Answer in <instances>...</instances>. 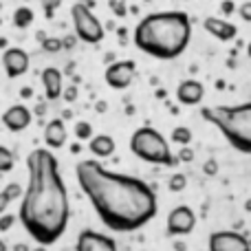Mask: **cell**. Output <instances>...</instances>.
I'll list each match as a JSON object with an SVG mask.
<instances>
[{"label":"cell","instance_id":"obj_1","mask_svg":"<svg viewBox=\"0 0 251 251\" xmlns=\"http://www.w3.org/2000/svg\"><path fill=\"white\" fill-rule=\"evenodd\" d=\"M75 174L95 214L110 231H139L159 212L154 190L141 178L113 172L95 159L79 161Z\"/></svg>","mask_w":251,"mask_h":251},{"label":"cell","instance_id":"obj_2","mask_svg":"<svg viewBox=\"0 0 251 251\" xmlns=\"http://www.w3.org/2000/svg\"><path fill=\"white\" fill-rule=\"evenodd\" d=\"M26 170L29 181L20 201L18 218L40 247H49L57 243L69 227V190L62 178L57 156L47 148H35L29 152Z\"/></svg>","mask_w":251,"mask_h":251},{"label":"cell","instance_id":"obj_3","mask_svg":"<svg viewBox=\"0 0 251 251\" xmlns=\"http://www.w3.org/2000/svg\"><path fill=\"white\" fill-rule=\"evenodd\" d=\"M134 47L156 60H176L192 40V20L185 11L148 13L134 26Z\"/></svg>","mask_w":251,"mask_h":251},{"label":"cell","instance_id":"obj_4","mask_svg":"<svg viewBox=\"0 0 251 251\" xmlns=\"http://www.w3.org/2000/svg\"><path fill=\"white\" fill-rule=\"evenodd\" d=\"M201 115L221 130L231 148L251 154V101L238 106H205Z\"/></svg>","mask_w":251,"mask_h":251},{"label":"cell","instance_id":"obj_5","mask_svg":"<svg viewBox=\"0 0 251 251\" xmlns=\"http://www.w3.org/2000/svg\"><path fill=\"white\" fill-rule=\"evenodd\" d=\"M130 150H132L134 156H139L146 163H154V165L176 163L172 150H170L168 139L156 128H150V126H141V128L134 130L132 137H130Z\"/></svg>","mask_w":251,"mask_h":251},{"label":"cell","instance_id":"obj_6","mask_svg":"<svg viewBox=\"0 0 251 251\" xmlns=\"http://www.w3.org/2000/svg\"><path fill=\"white\" fill-rule=\"evenodd\" d=\"M71 20H73V29L82 42L86 44H100L104 40L106 31L100 18L93 13V9L84 2H75L71 7Z\"/></svg>","mask_w":251,"mask_h":251},{"label":"cell","instance_id":"obj_7","mask_svg":"<svg viewBox=\"0 0 251 251\" xmlns=\"http://www.w3.org/2000/svg\"><path fill=\"white\" fill-rule=\"evenodd\" d=\"M196 227V214L190 205H176L172 212L168 214L165 221V234L170 238H178V236H190Z\"/></svg>","mask_w":251,"mask_h":251},{"label":"cell","instance_id":"obj_8","mask_svg":"<svg viewBox=\"0 0 251 251\" xmlns=\"http://www.w3.org/2000/svg\"><path fill=\"white\" fill-rule=\"evenodd\" d=\"M134 75H137V64L132 60H122V62H113L110 66H106L104 71V79L110 88L115 91H124L130 84L134 82Z\"/></svg>","mask_w":251,"mask_h":251},{"label":"cell","instance_id":"obj_9","mask_svg":"<svg viewBox=\"0 0 251 251\" xmlns=\"http://www.w3.org/2000/svg\"><path fill=\"white\" fill-rule=\"evenodd\" d=\"M209 251H251V243L245 234L234 229L214 231L209 236Z\"/></svg>","mask_w":251,"mask_h":251},{"label":"cell","instance_id":"obj_10","mask_svg":"<svg viewBox=\"0 0 251 251\" xmlns=\"http://www.w3.org/2000/svg\"><path fill=\"white\" fill-rule=\"evenodd\" d=\"M75 251H117L113 236L101 234L95 229H82L75 243Z\"/></svg>","mask_w":251,"mask_h":251},{"label":"cell","instance_id":"obj_11","mask_svg":"<svg viewBox=\"0 0 251 251\" xmlns=\"http://www.w3.org/2000/svg\"><path fill=\"white\" fill-rule=\"evenodd\" d=\"M29 53L25 49H18V47H9L7 51L2 53V66H4V73H7L9 79H16L22 77V75L29 71Z\"/></svg>","mask_w":251,"mask_h":251},{"label":"cell","instance_id":"obj_12","mask_svg":"<svg viewBox=\"0 0 251 251\" xmlns=\"http://www.w3.org/2000/svg\"><path fill=\"white\" fill-rule=\"evenodd\" d=\"M31 122H33V115L25 104H13L2 113L4 128L11 130V132H22V130L29 128Z\"/></svg>","mask_w":251,"mask_h":251},{"label":"cell","instance_id":"obj_13","mask_svg":"<svg viewBox=\"0 0 251 251\" xmlns=\"http://www.w3.org/2000/svg\"><path fill=\"white\" fill-rule=\"evenodd\" d=\"M203 29L207 31L212 38H216L218 42H231V40L238 35V29L236 25H231L229 20H223V18L209 16L203 20Z\"/></svg>","mask_w":251,"mask_h":251},{"label":"cell","instance_id":"obj_14","mask_svg":"<svg viewBox=\"0 0 251 251\" xmlns=\"http://www.w3.org/2000/svg\"><path fill=\"white\" fill-rule=\"evenodd\" d=\"M205 97V86L199 79H185L176 86V100L183 106H196Z\"/></svg>","mask_w":251,"mask_h":251},{"label":"cell","instance_id":"obj_15","mask_svg":"<svg viewBox=\"0 0 251 251\" xmlns=\"http://www.w3.org/2000/svg\"><path fill=\"white\" fill-rule=\"evenodd\" d=\"M42 88H44V97L49 101H55L62 97L64 93V77L55 66H47L42 71Z\"/></svg>","mask_w":251,"mask_h":251},{"label":"cell","instance_id":"obj_16","mask_svg":"<svg viewBox=\"0 0 251 251\" xmlns=\"http://www.w3.org/2000/svg\"><path fill=\"white\" fill-rule=\"evenodd\" d=\"M66 139H69V132H66L64 119H51V122L44 126V146H47V150H60V148H64Z\"/></svg>","mask_w":251,"mask_h":251},{"label":"cell","instance_id":"obj_17","mask_svg":"<svg viewBox=\"0 0 251 251\" xmlns=\"http://www.w3.org/2000/svg\"><path fill=\"white\" fill-rule=\"evenodd\" d=\"M88 150L97 159H108L110 154H115V139L110 134H93V139L88 141Z\"/></svg>","mask_w":251,"mask_h":251},{"label":"cell","instance_id":"obj_18","mask_svg":"<svg viewBox=\"0 0 251 251\" xmlns=\"http://www.w3.org/2000/svg\"><path fill=\"white\" fill-rule=\"evenodd\" d=\"M33 9L29 7H18L16 11H13V25L18 26V29H29L31 25H33Z\"/></svg>","mask_w":251,"mask_h":251},{"label":"cell","instance_id":"obj_19","mask_svg":"<svg viewBox=\"0 0 251 251\" xmlns=\"http://www.w3.org/2000/svg\"><path fill=\"white\" fill-rule=\"evenodd\" d=\"M170 139H172L174 143H178L181 148L190 146L192 141V130L187 128V126H176V128L172 130V134H170Z\"/></svg>","mask_w":251,"mask_h":251},{"label":"cell","instance_id":"obj_20","mask_svg":"<svg viewBox=\"0 0 251 251\" xmlns=\"http://www.w3.org/2000/svg\"><path fill=\"white\" fill-rule=\"evenodd\" d=\"M13 165H16V154L7 146H0V174L11 172Z\"/></svg>","mask_w":251,"mask_h":251},{"label":"cell","instance_id":"obj_21","mask_svg":"<svg viewBox=\"0 0 251 251\" xmlns=\"http://www.w3.org/2000/svg\"><path fill=\"white\" fill-rule=\"evenodd\" d=\"M75 137H77V141H91L93 139V126L91 122H84V119H79L77 124H75Z\"/></svg>","mask_w":251,"mask_h":251},{"label":"cell","instance_id":"obj_22","mask_svg":"<svg viewBox=\"0 0 251 251\" xmlns=\"http://www.w3.org/2000/svg\"><path fill=\"white\" fill-rule=\"evenodd\" d=\"M185 185H187V178H185V174L183 172H174L172 176H170V181H168V190L170 192H181V190H185Z\"/></svg>","mask_w":251,"mask_h":251},{"label":"cell","instance_id":"obj_23","mask_svg":"<svg viewBox=\"0 0 251 251\" xmlns=\"http://www.w3.org/2000/svg\"><path fill=\"white\" fill-rule=\"evenodd\" d=\"M2 192H4V196L9 199V203H13L16 199H22V194H25V190H22L20 183H9Z\"/></svg>","mask_w":251,"mask_h":251},{"label":"cell","instance_id":"obj_24","mask_svg":"<svg viewBox=\"0 0 251 251\" xmlns=\"http://www.w3.org/2000/svg\"><path fill=\"white\" fill-rule=\"evenodd\" d=\"M42 49L47 53H57V51H62V49H64V44H62L60 38H44L42 40Z\"/></svg>","mask_w":251,"mask_h":251},{"label":"cell","instance_id":"obj_25","mask_svg":"<svg viewBox=\"0 0 251 251\" xmlns=\"http://www.w3.org/2000/svg\"><path fill=\"white\" fill-rule=\"evenodd\" d=\"M16 225V216H13V214H2V216H0V231H9L11 229V227Z\"/></svg>","mask_w":251,"mask_h":251},{"label":"cell","instance_id":"obj_26","mask_svg":"<svg viewBox=\"0 0 251 251\" xmlns=\"http://www.w3.org/2000/svg\"><path fill=\"white\" fill-rule=\"evenodd\" d=\"M62 4V0H42V7H44V13H47V18H53V13H55V9Z\"/></svg>","mask_w":251,"mask_h":251},{"label":"cell","instance_id":"obj_27","mask_svg":"<svg viewBox=\"0 0 251 251\" xmlns=\"http://www.w3.org/2000/svg\"><path fill=\"white\" fill-rule=\"evenodd\" d=\"M238 16L243 18L245 22H251V0H247V2H243L238 7Z\"/></svg>","mask_w":251,"mask_h":251},{"label":"cell","instance_id":"obj_28","mask_svg":"<svg viewBox=\"0 0 251 251\" xmlns=\"http://www.w3.org/2000/svg\"><path fill=\"white\" fill-rule=\"evenodd\" d=\"M178 159L185 161V163H190V161H194V150H190V148H181V152H178Z\"/></svg>","mask_w":251,"mask_h":251},{"label":"cell","instance_id":"obj_29","mask_svg":"<svg viewBox=\"0 0 251 251\" xmlns=\"http://www.w3.org/2000/svg\"><path fill=\"white\" fill-rule=\"evenodd\" d=\"M205 174H207V176H214V174H216L218 172V163H216V161H214V159H209L207 161V163H205Z\"/></svg>","mask_w":251,"mask_h":251},{"label":"cell","instance_id":"obj_30","mask_svg":"<svg viewBox=\"0 0 251 251\" xmlns=\"http://www.w3.org/2000/svg\"><path fill=\"white\" fill-rule=\"evenodd\" d=\"M62 97H64L66 101H75V97H77V86H69L64 93H62Z\"/></svg>","mask_w":251,"mask_h":251},{"label":"cell","instance_id":"obj_31","mask_svg":"<svg viewBox=\"0 0 251 251\" xmlns=\"http://www.w3.org/2000/svg\"><path fill=\"white\" fill-rule=\"evenodd\" d=\"M7 207H9V199L4 196V192L0 190V216H2V214H7Z\"/></svg>","mask_w":251,"mask_h":251},{"label":"cell","instance_id":"obj_32","mask_svg":"<svg viewBox=\"0 0 251 251\" xmlns=\"http://www.w3.org/2000/svg\"><path fill=\"white\" fill-rule=\"evenodd\" d=\"M223 11H225V13H231V11H234V4H231L229 0H227V2H223Z\"/></svg>","mask_w":251,"mask_h":251},{"label":"cell","instance_id":"obj_33","mask_svg":"<svg viewBox=\"0 0 251 251\" xmlns=\"http://www.w3.org/2000/svg\"><path fill=\"white\" fill-rule=\"evenodd\" d=\"M16 251H29V247H26V245H18Z\"/></svg>","mask_w":251,"mask_h":251},{"label":"cell","instance_id":"obj_34","mask_svg":"<svg viewBox=\"0 0 251 251\" xmlns=\"http://www.w3.org/2000/svg\"><path fill=\"white\" fill-rule=\"evenodd\" d=\"M0 251H7V243H4L2 238H0Z\"/></svg>","mask_w":251,"mask_h":251},{"label":"cell","instance_id":"obj_35","mask_svg":"<svg viewBox=\"0 0 251 251\" xmlns=\"http://www.w3.org/2000/svg\"><path fill=\"white\" fill-rule=\"evenodd\" d=\"M245 209H247V212H251V199L247 201V203H245Z\"/></svg>","mask_w":251,"mask_h":251},{"label":"cell","instance_id":"obj_36","mask_svg":"<svg viewBox=\"0 0 251 251\" xmlns=\"http://www.w3.org/2000/svg\"><path fill=\"white\" fill-rule=\"evenodd\" d=\"M247 53H249V60H251V42H249V47H247Z\"/></svg>","mask_w":251,"mask_h":251},{"label":"cell","instance_id":"obj_37","mask_svg":"<svg viewBox=\"0 0 251 251\" xmlns=\"http://www.w3.org/2000/svg\"><path fill=\"white\" fill-rule=\"evenodd\" d=\"M38 251H42V249H38Z\"/></svg>","mask_w":251,"mask_h":251}]
</instances>
